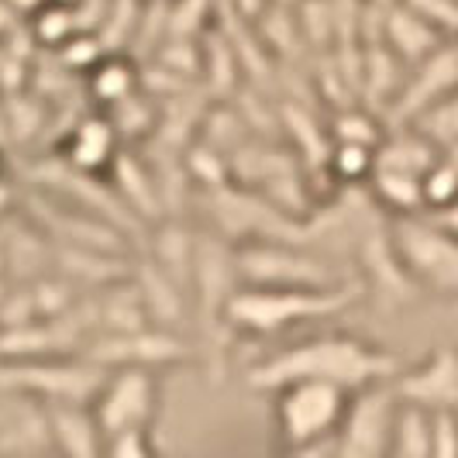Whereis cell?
<instances>
[{
    "instance_id": "obj_1",
    "label": "cell",
    "mask_w": 458,
    "mask_h": 458,
    "mask_svg": "<svg viewBox=\"0 0 458 458\" xmlns=\"http://www.w3.org/2000/svg\"><path fill=\"white\" fill-rule=\"evenodd\" d=\"M400 369L403 362L386 348L366 342L359 335H348V331H327V335H314L307 342L290 344L269 359L255 362L245 372V386L273 393L276 386L293 383V379H324V383H338L355 393L372 383L393 379Z\"/></svg>"
},
{
    "instance_id": "obj_8",
    "label": "cell",
    "mask_w": 458,
    "mask_h": 458,
    "mask_svg": "<svg viewBox=\"0 0 458 458\" xmlns=\"http://www.w3.org/2000/svg\"><path fill=\"white\" fill-rule=\"evenodd\" d=\"M93 366L100 369H165L180 366L190 359L186 348L169 327L148 324L138 331H117V335H93L83 344V355Z\"/></svg>"
},
{
    "instance_id": "obj_19",
    "label": "cell",
    "mask_w": 458,
    "mask_h": 458,
    "mask_svg": "<svg viewBox=\"0 0 458 458\" xmlns=\"http://www.w3.org/2000/svg\"><path fill=\"white\" fill-rule=\"evenodd\" d=\"M386 135V117H376L369 107H342L331 117V138L335 141H359V145H379Z\"/></svg>"
},
{
    "instance_id": "obj_3",
    "label": "cell",
    "mask_w": 458,
    "mask_h": 458,
    "mask_svg": "<svg viewBox=\"0 0 458 458\" xmlns=\"http://www.w3.org/2000/svg\"><path fill=\"white\" fill-rule=\"evenodd\" d=\"M352 390L324 379H293L273 390V428L286 455H338L335 437Z\"/></svg>"
},
{
    "instance_id": "obj_14",
    "label": "cell",
    "mask_w": 458,
    "mask_h": 458,
    "mask_svg": "<svg viewBox=\"0 0 458 458\" xmlns=\"http://www.w3.org/2000/svg\"><path fill=\"white\" fill-rule=\"evenodd\" d=\"M117 159V128L111 117H87L69 138V162L80 173L111 169Z\"/></svg>"
},
{
    "instance_id": "obj_5",
    "label": "cell",
    "mask_w": 458,
    "mask_h": 458,
    "mask_svg": "<svg viewBox=\"0 0 458 458\" xmlns=\"http://www.w3.org/2000/svg\"><path fill=\"white\" fill-rule=\"evenodd\" d=\"M393 249L420 293L458 300V234L424 214L390 217Z\"/></svg>"
},
{
    "instance_id": "obj_24",
    "label": "cell",
    "mask_w": 458,
    "mask_h": 458,
    "mask_svg": "<svg viewBox=\"0 0 458 458\" xmlns=\"http://www.w3.org/2000/svg\"><path fill=\"white\" fill-rule=\"evenodd\" d=\"M431 217H435L437 225H445V228L452 231V234H458V200L448 207H441V210H428Z\"/></svg>"
},
{
    "instance_id": "obj_16",
    "label": "cell",
    "mask_w": 458,
    "mask_h": 458,
    "mask_svg": "<svg viewBox=\"0 0 458 458\" xmlns=\"http://www.w3.org/2000/svg\"><path fill=\"white\" fill-rule=\"evenodd\" d=\"M390 455L396 458H431V411L400 400L393 417Z\"/></svg>"
},
{
    "instance_id": "obj_13",
    "label": "cell",
    "mask_w": 458,
    "mask_h": 458,
    "mask_svg": "<svg viewBox=\"0 0 458 458\" xmlns=\"http://www.w3.org/2000/svg\"><path fill=\"white\" fill-rule=\"evenodd\" d=\"M366 193L386 217L424 214V186H420V176H417V173L376 165L372 176L366 180Z\"/></svg>"
},
{
    "instance_id": "obj_22",
    "label": "cell",
    "mask_w": 458,
    "mask_h": 458,
    "mask_svg": "<svg viewBox=\"0 0 458 458\" xmlns=\"http://www.w3.org/2000/svg\"><path fill=\"white\" fill-rule=\"evenodd\" d=\"M156 452H159V445H156L152 428H131V431H121L104 441V455L114 458H152Z\"/></svg>"
},
{
    "instance_id": "obj_12",
    "label": "cell",
    "mask_w": 458,
    "mask_h": 458,
    "mask_svg": "<svg viewBox=\"0 0 458 458\" xmlns=\"http://www.w3.org/2000/svg\"><path fill=\"white\" fill-rule=\"evenodd\" d=\"M441 145H435L413 124H390L383 141L376 145V165H390V169H403V173H417L424 176L437 159H441Z\"/></svg>"
},
{
    "instance_id": "obj_17",
    "label": "cell",
    "mask_w": 458,
    "mask_h": 458,
    "mask_svg": "<svg viewBox=\"0 0 458 458\" xmlns=\"http://www.w3.org/2000/svg\"><path fill=\"white\" fill-rule=\"evenodd\" d=\"M327 169L342 186H366V180L376 169V148L359 145V141H335V148L327 156Z\"/></svg>"
},
{
    "instance_id": "obj_7",
    "label": "cell",
    "mask_w": 458,
    "mask_h": 458,
    "mask_svg": "<svg viewBox=\"0 0 458 458\" xmlns=\"http://www.w3.org/2000/svg\"><path fill=\"white\" fill-rule=\"evenodd\" d=\"M400 407V396L393 390V379L372 383L352 393L342 428L335 437L338 458H379L390 455L393 417Z\"/></svg>"
},
{
    "instance_id": "obj_9",
    "label": "cell",
    "mask_w": 458,
    "mask_h": 458,
    "mask_svg": "<svg viewBox=\"0 0 458 458\" xmlns=\"http://www.w3.org/2000/svg\"><path fill=\"white\" fill-rule=\"evenodd\" d=\"M393 390L424 411H458V348L441 344L424 362L400 369L393 376Z\"/></svg>"
},
{
    "instance_id": "obj_23",
    "label": "cell",
    "mask_w": 458,
    "mask_h": 458,
    "mask_svg": "<svg viewBox=\"0 0 458 458\" xmlns=\"http://www.w3.org/2000/svg\"><path fill=\"white\" fill-rule=\"evenodd\" d=\"M431 458H458V411H431Z\"/></svg>"
},
{
    "instance_id": "obj_15",
    "label": "cell",
    "mask_w": 458,
    "mask_h": 458,
    "mask_svg": "<svg viewBox=\"0 0 458 458\" xmlns=\"http://www.w3.org/2000/svg\"><path fill=\"white\" fill-rule=\"evenodd\" d=\"M152 259L148 262H156L162 273L173 276L180 286H190V279H193V262H197V242L186 234L183 225H176V221H165L159 225L156 231V238H152Z\"/></svg>"
},
{
    "instance_id": "obj_2",
    "label": "cell",
    "mask_w": 458,
    "mask_h": 458,
    "mask_svg": "<svg viewBox=\"0 0 458 458\" xmlns=\"http://www.w3.org/2000/svg\"><path fill=\"white\" fill-rule=\"evenodd\" d=\"M359 297H366L362 283H342L324 290L238 283L225 303V327L231 335H245V338H276L303 324L338 318Z\"/></svg>"
},
{
    "instance_id": "obj_20",
    "label": "cell",
    "mask_w": 458,
    "mask_h": 458,
    "mask_svg": "<svg viewBox=\"0 0 458 458\" xmlns=\"http://www.w3.org/2000/svg\"><path fill=\"white\" fill-rule=\"evenodd\" d=\"M90 90L100 104L114 107L124 97L135 93V69L128 66L124 59H107V63H97L90 76Z\"/></svg>"
},
{
    "instance_id": "obj_11",
    "label": "cell",
    "mask_w": 458,
    "mask_h": 458,
    "mask_svg": "<svg viewBox=\"0 0 458 458\" xmlns=\"http://www.w3.org/2000/svg\"><path fill=\"white\" fill-rule=\"evenodd\" d=\"M379 35H383V42H386L407 66H417L420 59H428V55L448 38L445 31H437L435 24L428 21V18H420V14H417L413 7H407L403 0H396L390 11L383 14Z\"/></svg>"
},
{
    "instance_id": "obj_21",
    "label": "cell",
    "mask_w": 458,
    "mask_h": 458,
    "mask_svg": "<svg viewBox=\"0 0 458 458\" xmlns=\"http://www.w3.org/2000/svg\"><path fill=\"white\" fill-rule=\"evenodd\" d=\"M420 186H424V210H441V207L455 204L458 200V165L441 152V159L420 176Z\"/></svg>"
},
{
    "instance_id": "obj_4",
    "label": "cell",
    "mask_w": 458,
    "mask_h": 458,
    "mask_svg": "<svg viewBox=\"0 0 458 458\" xmlns=\"http://www.w3.org/2000/svg\"><path fill=\"white\" fill-rule=\"evenodd\" d=\"M234 276L245 286H342L362 283L355 273H344L327 255L314 252L310 245H300L293 238H245L231 249Z\"/></svg>"
},
{
    "instance_id": "obj_18",
    "label": "cell",
    "mask_w": 458,
    "mask_h": 458,
    "mask_svg": "<svg viewBox=\"0 0 458 458\" xmlns=\"http://www.w3.org/2000/svg\"><path fill=\"white\" fill-rule=\"evenodd\" d=\"M413 128H420L424 135L431 138L441 148H452L458 145V87L445 97H437L435 104H428L420 114L407 121Z\"/></svg>"
},
{
    "instance_id": "obj_6",
    "label": "cell",
    "mask_w": 458,
    "mask_h": 458,
    "mask_svg": "<svg viewBox=\"0 0 458 458\" xmlns=\"http://www.w3.org/2000/svg\"><path fill=\"white\" fill-rule=\"evenodd\" d=\"M90 403L97 424L104 431V441L131 428H152L162 403L159 372L156 369H107Z\"/></svg>"
},
{
    "instance_id": "obj_10",
    "label": "cell",
    "mask_w": 458,
    "mask_h": 458,
    "mask_svg": "<svg viewBox=\"0 0 458 458\" xmlns=\"http://www.w3.org/2000/svg\"><path fill=\"white\" fill-rule=\"evenodd\" d=\"M52 448L72 458L104 455V431L90 400H48L46 403Z\"/></svg>"
}]
</instances>
